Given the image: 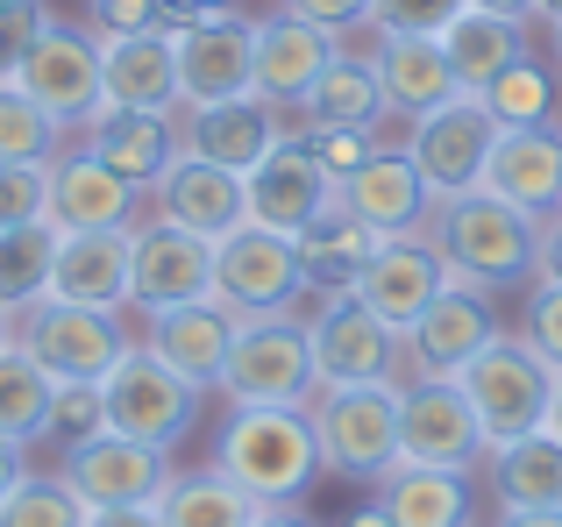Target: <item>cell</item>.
<instances>
[{"instance_id": "cell-1", "label": "cell", "mask_w": 562, "mask_h": 527, "mask_svg": "<svg viewBox=\"0 0 562 527\" xmlns=\"http://www.w3.org/2000/svg\"><path fill=\"white\" fill-rule=\"evenodd\" d=\"M427 243L441 250L449 278L492 292V300H498V292H513V285H527V278H541V214L513 208V200L484 193V186L435 200Z\"/></svg>"}, {"instance_id": "cell-2", "label": "cell", "mask_w": 562, "mask_h": 527, "mask_svg": "<svg viewBox=\"0 0 562 527\" xmlns=\"http://www.w3.org/2000/svg\"><path fill=\"white\" fill-rule=\"evenodd\" d=\"M214 471L257 492L263 506H292L321 478V442L306 406H235L214 442Z\"/></svg>"}, {"instance_id": "cell-3", "label": "cell", "mask_w": 562, "mask_h": 527, "mask_svg": "<svg viewBox=\"0 0 562 527\" xmlns=\"http://www.w3.org/2000/svg\"><path fill=\"white\" fill-rule=\"evenodd\" d=\"M321 442V471L349 478V485H378L398 463V378L378 385H321L306 400Z\"/></svg>"}, {"instance_id": "cell-4", "label": "cell", "mask_w": 562, "mask_h": 527, "mask_svg": "<svg viewBox=\"0 0 562 527\" xmlns=\"http://www.w3.org/2000/svg\"><path fill=\"white\" fill-rule=\"evenodd\" d=\"M456 385L470 392V406H477L484 421V442H520V435L549 428V400H555V363H541L535 349L520 343V335L498 328L492 343L477 349V357L456 371Z\"/></svg>"}, {"instance_id": "cell-5", "label": "cell", "mask_w": 562, "mask_h": 527, "mask_svg": "<svg viewBox=\"0 0 562 527\" xmlns=\"http://www.w3.org/2000/svg\"><path fill=\"white\" fill-rule=\"evenodd\" d=\"M14 343L57 378V385H100L114 363L128 357V328L108 306H71L57 292H43L36 306L14 314Z\"/></svg>"}, {"instance_id": "cell-6", "label": "cell", "mask_w": 562, "mask_h": 527, "mask_svg": "<svg viewBox=\"0 0 562 527\" xmlns=\"http://www.w3.org/2000/svg\"><path fill=\"white\" fill-rule=\"evenodd\" d=\"M221 392H228V406H306L321 392L306 321H292V314L243 321V335L228 349V371H221Z\"/></svg>"}, {"instance_id": "cell-7", "label": "cell", "mask_w": 562, "mask_h": 527, "mask_svg": "<svg viewBox=\"0 0 562 527\" xmlns=\"http://www.w3.org/2000/svg\"><path fill=\"white\" fill-rule=\"evenodd\" d=\"M100 400H108V428L114 435L150 442V449H179L192 435V421H200L206 392L192 385V378H179L165 357H150V349L128 343V357L100 378Z\"/></svg>"}, {"instance_id": "cell-8", "label": "cell", "mask_w": 562, "mask_h": 527, "mask_svg": "<svg viewBox=\"0 0 562 527\" xmlns=\"http://www.w3.org/2000/svg\"><path fill=\"white\" fill-rule=\"evenodd\" d=\"M492 442L456 378H398V463L435 471H484Z\"/></svg>"}, {"instance_id": "cell-9", "label": "cell", "mask_w": 562, "mask_h": 527, "mask_svg": "<svg viewBox=\"0 0 562 527\" xmlns=\"http://www.w3.org/2000/svg\"><path fill=\"white\" fill-rule=\"evenodd\" d=\"M314 285V271H306L300 243L278 236V228H257L243 222L235 236L214 243V300L235 306L243 321L257 314H292V300Z\"/></svg>"}, {"instance_id": "cell-10", "label": "cell", "mask_w": 562, "mask_h": 527, "mask_svg": "<svg viewBox=\"0 0 562 527\" xmlns=\"http://www.w3.org/2000/svg\"><path fill=\"white\" fill-rule=\"evenodd\" d=\"M14 86H22L29 100H36L43 114H50L57 128H86L100 108H108V79H100V36L93 29H65L50 22L36 36V51H29V65L14 71Z\"/></svg>"}, {"instance_id": "cell-11", "label": "cell", "mask_w": 562, "mask_h": 527, "mask_svg": "<svg viewBox=\"0 0 562 527\" xmlns=\"http://www.w3.org/2000/svg\"><path fill=\"white\" fill-rule=\"evenodd\" d=\"M306 343H314L321 385H378V378H406L398 328H384L371 306H357L342 285H335L328 300H321V314L306 321Z\"/></svg>"}, {"instance_id": "cell-12", "label": "cell", "mask_w": 562, "mask_h": 527, "mask_svg": "<svg viewBox=\"0 0 562 527\" xmlns=\"http://www.w3.org/2000/svg\"><path fill=\"white\" fill-rule=\"evenodd\" d=\"M492 143H498V122H492V108H484V93H456V100H441V108H427L420 122H413L406 157L420 165V179L435 186V200H449V193L484 186Z\"/></svg>"}, {"instance_id": "cell-13", "label": "cell", "mask_w": 562, "mask_h": 527, "mask_svg": "<svg viewBox=\"0 0 562 527\" xmlns=\"http://www.w3.org/2000/svg\"><path fill=\"white\" fill-rule=\"evenodd\" d=\"M171 57H179V108L257 93V86H249V65H257V22H249L243 8L235 14H192L186 29H171Z\"/></svg>"}, {"instance_id": "cell-14", "label": "cell", "mask_w": 562, "mask_h": 527, "mask_svg": "<svg viewBox=\"0 0 562 527\" xmlns=\"http://www.w3.org/2000/svg\"><path fill=\"white\" fill-rule=\"evenodd\" d=\"M186 300H214V243L150 214L136 222V250H128V306L165 314Z\"/></svg>"}, {"instance_id": "cell-15", "label": "cell", "mask_w": 562, "mask_h": 527, "mask_svg": "<svg viewBox=\"0 0 562 527\" xmlns=\"http://www.w3.org/2000/svg\"><path fill=\"white\" fill-rule=\"evenodd\" d=\"M57 478L86 500V514H100V506H157L171 485V449H150V442H128V435L100 428L93 442L65 449Z\"/></svg>"}, {"instance_id": "cell-16", "label": "cell", "mask_w": 562, "mask_h": 527, "mask_svg": "<svg viewBox=\"0 0 562 527\" xmlns=\"http://www.w3.org/2000/svg\"><path fill=\"white\" fill-rule=\"evenodd\" d=\"M492 335H498L492 292L449 278V285L435 292V306H427V314L398 335V349H406V378H456L484 343H492Z\"/></svg>"}, {"instance_id": "cell-17", "label": "cell", "mask_w": 562, "mask_h": 527, "mask_svg": "<svg viewBox=\"0 0 562 527\" xmlns=\"http://www.w3.org/2000/svg\"><path fill=\"white\" fill-rule=\"evenodd\" d=\"M441 285H449V264H441L435 243H427V236H392V243H378L371 264H357V278H349L342 292H349L357 306H371L384 328L406 335L413 321L435 306Z\"/></svg>"}, {"instance_id": "cell-18", "label": "cell", "mask_w": 562, "mask_h": 527, "mask_svg": "<svg viewBox=\"0 0 562 527\" xmlns=\"http://www.w3.org/2000/svg\"><path fill=\"white\" fill-rule=\"evenodd\" d=\"M285 108H271L263 93H235V100H206V108H179V143L186 157H206L221 171H257L263 157L285 143Z\"/></svg>"}, {"instance_id": "cell-19", "label": "cell", "mask_w": 562, "mask_h": 527, "mask_svg": "<svg viewBox=\"0 0 562 527\" xmlns=\"http://www.w3.org/2000/svg\"><path fill=\"white\" fill-rule=\"evenodd\" d=\"M243 186H249V222L278 228V236H292V243L335 208V179L321 171V157L306 150V136H285Z\"/></svg>"}, {"instance_id": "cell-20", "label": "cell", "mask_w": 562, "mask_h": 527, "mask_svg": "<svg viewBox=\"0 0 562 527\" xmlns=\"http://www.w3.org/2000/svg\"><path fill=\"white\" fill-rule=\"evenodd\" d=\"M136 208H143V193L122 179V171L100 165L86 143L50 157V214H43V222H50L57 236H86V228H136Z\"/></svg>"}, {"instance_id": "cell-21", "label": "cell", "mask_w": 562, "mask_h": 527, "mask_svg": "<svg viewBox=\"0 0 562 527\" xmlns=\"http://www.w3.org/2000/svg\"><path fill=\"white\" fill-rule=\"evenodd\" d=\"M335 200H342L363 228H378L384 243L392 236H427V222H435V186L420 179V165H413L406 150H378L357 179L335 186Z\"/></svg>"}, {"instance_id": "cell-22", "label": "cell", "mask_w": 562, "mask_h": 527, "mask_svg": "<svg viewBox=\"0 0 562 527\" xmlns=\"http://www.w3.org/2000/svg\"><path fill=\"white\" fill-rule=\"evenodd\" d=\"M235 335H243V314L221 300H186V306H165V314H150V357H165L179 378H192L200 392L221 385V371H228V349Z\"/></svg>"}, {"instance_id": "cell-23", "label": "cell", "mask_w": 562, "mask_h": 527, "mask_svg": "<svg viewBox=\"0 0 562 527\" xmlns=\"http://www.w3.org/2000/svg\"><path fill=\"white\" fill-rule=\"evenodd\" d=\"M150 208H157V222H179L192 236L221 243L249 222V186H243V171H221V165H206V157H179V165L157 179Z\"/></svg>"}, {"instance_id": "cell-24", "label": "cell", "mask_w": 562, "mask_h": 527, "mask_svg": "<svg viewBox=\"0 0 562 527\" xmlns=\"http://www.w3.org/2000/svg\"><path fill=\"white\" fill-rule=\"evenodd\" d=\"M86 150H93L108 171H122L136 193H157V179L186 157V143H179V114L100 108L93 122H86Z\"/></svg>"}, {"instance_id": "cell-25", "label": "cell", "mask_w": 562, "mask_h": 527, "mask_svg": "<svg viewBox=\"0 0 562 527\" xmlns=\"http://www.w3.org/2000/svg\"><path fill=\"white\" fill-rule=\"evenodd\" d=\"M342 51V43L328 36V29H314V22H300V14H263L257 22V65H249V86H257L271 108H300L306 100V86L328 71V57Z\"/></svg>"}, {"instance_id": "cell-26", "label": "cell", "mask_w": 562, "mask_h": 527, "mask_svg": "<svg viewBox=\"0 0 562 527\" xmlns=\"http://www.w3.org/2000/svg\"><path fill=\"white\" fill-rule=\"evenodd\" d=\"M484 193L549 222L562 208V128H498L492 157H484Z\"/></svg>"}, {"instance_id": "cell-27", "label": "cell", "mask_w": 562, "mask_h": 527, "mask_svg": "<svg viewBox=\"0 0 562 527\" xmlns=\"http://www.w3.org/2000/svg\"><path fill=\"white\" fill-rule=\"evenodd\" d=\"M128 250L136 228H86V236H57V264H50V292L71 306H128Z\"/></svg>"}, {"instance_id": "cell-28", "label": "cell", "mask_w": 562, "mask_h": 527, "mask_svg": "<svg viewBox=\"0 0 562 527\" xmlns=\"http://www.w3.org/2000/svg\"><path fill=\"white\" fill-rule=\"evenodd\" d=\"M100 79H108V108L179 114V57H171V36H165V29H143V36H108V43H100Z\"/></svg>"}, {"instance_id": "cell-29", "label": "cell", "mask_w": 562, "mask_h": 527, "mask_svg": "<svg viewBox=\"0 0 562 527\" xmlns=\"http://www.w3.org/2000/svg\"><path fill=\"white\" fill-rule=\"evenodd\" d=\"M378 506L392 527H470V514H477V478L435 471V463H392L378 478Z\"/></svg>"}, {"instance_id": "cell-30", "label": "cell", "mask_w": 562, "mask_h": 527, "mask_svg": "<svg viewBox=\"0 0 562 527\" xmlns=\"http://www.w3.org/2000/svg\"><path fill=\"white\" fill-rule=\"evenodd\" d=\"M371 65H378V86H384V114H406V122H420L427 108L463 93L456 71H449L441 36H378Z\"/></svg>"}, {"instance_id": "cell-31", "label": "cell", "mask_w": 562, "mask_h": 527, "mask_svg": "<svg viewBox=\"0 0 562 527\" xmlns=\"http://www.w3.org/2000/svg\"><path fill=\"white\" fill-rule=\"evenodd\" d=\"M484 478H492L498 514H535V506H562V435L535 428L520 442H498L484 457Z\"/></svg>"}, {"instance_id": "cell-32", "label": "cell", "mask_w": 562, "mask_h": 527, "mask_svg": "<svg viewBox=\"0 0 562 527\" xmlns=\"http://www.w3.org/2000/svg\"><path fill=\"white\" fill-rule=\"evenodd\" d=\"M441 51H449V71L463 93H484L506 65L527 57V22H506V14H484V8H463L449 29H441Z\"/></svg>"}, {"instance_id": "cell-33", "label": "cell", "mask_w": 562, "mask_h": 527, "mask_svg": "<svg viewBox=\"0 0 562 527\" xmlns=\"http://www.w3.org/2000/svg\"><path fill=\"white\" fill-rule=\"evenodd\" d=\"M300 122H306V128H378V122H384V86H378V65H371V57L335 51V57H328V71H321V79L306 86Z\"/></svg>"}, {"instance_id": "cell-34", "label": "cell", "mask_w": 562, "mask_h": 527, "mask_svg": "<svg viewBox=\"0 0 562 527\" xmlns=\"http://www.w3.org/2000/svg\"><path fill=\"white\" fill-rule=\"evenodd\" d=\"M257 514H263V500L221 471H186V478L171 471L165 500H157V520L165 527H257Z\"/></svg>"}, {"instance_id": "cell-35", "label": "cell", "mask_w": 562, "mask_h": 527, "mask_svg": "<svg viewBox=\"0 0 562 527\" xmlns=\"http://www.w3.org/2000/svg\"><path fill=\"white\" fill-rule=\"evenodd\" d=\"M50 392H57V378L43 371L22 343L0 349V442H43Z\"/></svg>"}, {"instance_id": "cell-36", "label": "cell", "mask_w": 562, "mask_h": 527, "mask_svg": "<svg viewBox=\"0 0 562 527\" xmlns=\"http://www.w3.org/2000/svg\"><path fill=\"white\" fill-rule=\"evenodd\" d=\"M50 264H57V228L50 222H22L0 228V306L22 314L50 292Z\"/></svg>"}, {"instance_id": "cell-37", "label": "cell", "mask_w": 562, "mask_h": 527, "mask_svg": "<svg viewBox=\"0 0 562 527\" xmlns=\"http://www.w3.org/2000/svg\"><path fill=\"white\" fill-rule=\"evenodd\" d=\"M378 228H363L357 214L342 208V200H335L328 214H321L314 228H306L300 236V257H306V271H314V285L321 278H335V285H349V278H357V264H371L378 257Z\"/></svg>"}, {"instance_id": "cell-38", "label": "cell", "mask_w": 562, "mask_h": 527, "mask_svg": "<svg viewBox=\"0 0 562 527\" xmlns=\"http://www.w3.org/2000/svg\"><path fill=\"white\" fill-rule=\"evenodd\" d=\"M484 108H492L498 128H555V71L520 57V65H506L484 86Z\"/></svg>"}, {"instance_id": "cell-39", "label": "cell", "mask_w": 562, "mask_h": 527, "mask_svg": "<svg viewBox=\"0 0 562 527\" xmlns=\"http://www.w3.org/2000/svg\"><path fill=\"white\" fill-rule=\"evenodd\" d=\"M65 150V128L22 93V86H0V157L8 165H50Z\"/></svg>"}, {"instance_id": "cell-40", "label": "cell", "mask_w": 562, "mask_h": 527, "mask_svg": "<svg viewBox=\"0 0 562 527\" xmlns=\"http://www.w3.org/2000/svg\"><path fill=\"white\" fill-rule=\"evenodd\" d=\"M0 527H86V500L65 485V478H36L29 471L22 485L0 500Z\"/></svg>"}, {"instance_id": "cell-41", "label": "cell", "mask_w": 562, "mask_h": 527, "mask_svg": "<svg viewBox=\"0 0 562 527\" xmlns=\"http://www.w3.org/2000/svg\"><path fill=\"white\" fill-rule=\"evenodd\" d=\"M108 428V400H100V385H57L50 392V421H43V435L65 449L93 442V435Z\"/></svg>"}, {"instance_id": "cell-42", "label": "cell", "mask_w": 562, "mask_h": 527, "mask_svg": "<svg viewBox=\"0 0 562 527\" xmlns=\"http://www.w3.org/2000/svg\"><path fill=\"white\" fill-rule=\"evenodd\" d=\"M50 214V165H8L0 157V228H22Z\"/></svg>"}, {"instance_id": "cell-43", "label": "cell", "mask_w": 562, "mask_h": 527, "mask_svg": "<svg viewBox=\"0 0 562 527\" xmlns=\"http://www.w3.org/2000/svg\"><path fill=\"white\" fill-rule=\"evenodd\" d=\"M463 8H470V0H378L371 29H378V36H441Z\"/></svg>"}, {"instance_id": "cell-44", "label": "cell", "mask_w": 562, "mask_h": 527, "mask_svg": "<svg viewBox=\"0 0 562 527\" xmlns=\"http://www.w3.org/2000/svg\"><path fill=\"white\" fill-rule=\"evenodd\" d=\"M306 150H314L321 171L342 186V179H357V171L378 157V128H306Z\"/></svg>"}, {"instance_id": "cell-45", "label": "cell", "mask_w": 562, "mask_h": 527, "mask_svg": "<svg viewBox=\"0 0 562 527\" xmlns=\"http://www.w3.org/2000/svg\"><path fill=\"white\" fill-rule=\"evenodd\" d=\"M520 343L535 349L541 363H555L562 371V285L541 278L535 292H527V314H520Z\"/></svg>"}, {"instance_id": "cell-46", "label": "cell", "mask_w": 562, "mask_h": 527, "mask_svg": "<svg viewBox=\"0 0 562 527\" xmlns=\"http://www.w3.org/2000/svg\"><path fill=\"white\" fill-rule=\"evenodd\" d=\"M43 29H50L43 0H14V8H0V86H14V71L29 65V51H36Z\"/></svg>"}, {"instance_id": "cell-47", "label": "cell", "mask_w": 562, "mask_h": 527, "mask_svg": "<svg viewBox=\"0 0 562 527\" xmlns=\"http://www.w3.org/2000/svg\"><path fill=\"white\" fill-rule=\"evenodd\" d=\"M93 8V36H143V29H165V8L171 0H86Z\"/></svg>"}, {"instance_id": "cell-48", "label": "cell", "mask_w": 562, "mask_h": 527, "mask_svg": "<svg viewBox=\"0 0 562 527\" xmlns=\"http://www.w3.org/2000/svg\"><path fill=\"white\" fill-rule=\"evenodd\" d=\"M371 8H378V0H285V14H300V22L328 29V36H342V29L371 22Z\"/></svg>"}, {"instance_id": "cell-49", "label": "cell", "mask_w": 562, "mask_h": 527, "mask_svg": "<svg viewBox=\"0 0 562 527\" xmlns=\"http://www.w3.org/2000/svg\"><path fill=\"white\" fill-rule=\"evenodd\" d=\"M86 527H165V520H157V506H100V514H86Z\"/></svg>"}, {"instance_id": "cell-50", "label": "cell", "mask_w": 562, "mask_h": 527, "mask_svg": "<svg viewBox=\"0 0 562 527\" xmlns=\"http://www.w3.org/2000/svg\"><path fill=\"white\" fill-rule=\"evenodd\" d=\"M541 278H549V285H562V214H549V222H541Z\"/></svg>"}, {"instance_id": "cell-51", "label": "cell", "mask_w": 562, "mask_h": 527, "mask_svg": "<svg viewBox=\"0 0 562 527\" xmlns=\"http://www.w3.org/2000/svg\"><path fill=\"white\" fill-rule=\"evenodd\" d=\"M22 478H29V471H22V442H0V500H8Z\"/></svg>"}, {"instance_id": "cell-52", "label": "cell", "mask_w": 562, "mask_h": 527, "mask_svg": "<svg viewBox=\"0 0 562 527\" xmlns=\"http://www.w3.org/2000/svg\"><path fill=\"white\" fill-rule=\"evenodd\" d=\"M492 527H562V506H535V514H498Z\"/></svg>"}, {"instance_id": "cell-53", "label": "cell", "mask_w": 562, "mask_h": 527, "mask_svg": "<svg viewBox=\"0 0 562 527\" xmlns=\"http://www.w3.org/2000/svg\"><path fill=\"white\" fill-rule=\"evenodd\" d=\"M484 14H506V22H535V0H470Z\"/></svg>"}, {"instance_id": "cell-54", "label": "cell", "mask_w": 562, "mask_h": 527, "mask_svg": "<svg viewBox=\"0 0 562 527\" xmlns=\"http://www.w3.org/2000/svg\"><path fill=\"white\" fill-rule=\"evenodd\" d=\"M257 527H314V520H306V514H292V506H263Z\"/></svg>"}, {"instance_id": "cell-55", "label": "cell", "mask_w": 562, "mask_h": 527, "mask_svg": "<svg viewBox=\"0 0 562 527\" xmlns=\"http://www.w3.org/2000/svg\"><path fill=\"white\" fill-rule=\"evenodd\" d=\"M171 8H186V14H235V0H171Z\"/></svg>"}, {"instance_id": "cell-56", "label": "cell", "mask_w": 562, "mask_h": 527, "mask_svg": "<svg viewBox=\"0 0 562 527\" xmlns=\"http://www.w3.org/2000/svg\"><path fill=\"white\" fill-rule=\"evenodd\" d=\"M342 527H392V520H384V506H357V514H349Z\"/></svg>"}, {"instance_id": "cell-57", "label": "cell", "mask_w": 562, "mask_h": 527, "mask_svg": "<svg viewBox=\"0 0 562 527\" xmlns=\"http://www.w3.org/2000/svg\"><path fill=\"white\" fill-rule=\"evenodd\" d=\"M549 428L562 435V371H555V400H549Z\"/></svg>"}, {"instance_id": "cell-58", "label": "cell", "mask_w": 562, "mask_h": 527, "mask_svg": "<svg viewBox=\"0 0 562 527\" xmlns=\"http://www.w3.org/2000/svg\"><path fill=\"white\" fill-rule=\"evenodd\" d=\"M535 14H541V22L555 29V22H562V0H535Z\"/></svg>"}, {"instance_id": "cell-59", "label": "cell", "mask_w": 562, "mask_h": 527, "mask_svg": "<svg viewBox=\"0 0 562 527\" xmlns=\"http://www.w3.org/2000/svg\"><path fill=\"white\" fill-rule=\"evenodd\" d=\"M14 343V314H8V306H0V349H8Z\"/></svg>"}, {"instance_id": "cell-60", "label": "cell", "mask_w": 562, "mask_h": 527, "mask_svg": "<svg viewBox=\"0 0 562 527\" xmlns=\"http://www.w3.org/2000/svg\"><path fill=\"white\" fill-rule=\"evenodd\" d=\"M555 71H562V22H555Z\"/></svg>"}, {"instance_id": "cell-61", "label": "cell", "mask_w": 562, "mask_h": 527, "mask_svg": "<svg viewBox=\"0 0 562 527\" xmlns=\"http://www.w3.org/2000/svg\"><path fill=\"white\" fill-rule=\"evenodd\" d=\"M0 8H14V0H0Z\"/></svg>"}, {"instance_id": "cell-62", "label": "cell", "mask_w": 562, "mask_h": 527, "mask_svg": "<svg viewBox=\"0 0 562 527\" xmlns=\"http://www.w3.org/2000/svg\"><path fill=\"white\" fill-rule=\"evenodd\" d=\"M555 214H562V208H555Z\"/></svg>"}]
</instances>
